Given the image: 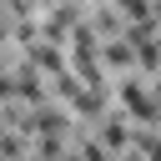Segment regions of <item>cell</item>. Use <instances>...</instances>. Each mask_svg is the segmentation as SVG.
I'll return each mask as SVG.
<instances>
[{"label":"cell","instance_id":"obj_2","mask_svg":"<svg viewBox=\"0 0 161 161\" xmlns=\"http://www.w3.org/2000/svg\"><path fill=\"white\" fill-rule=\"evenodd\" d=\"M126 116H111L106 126H101V136H106V146H126V126H121Z\"/></svg>","mask_w":161,"mask_h":161},{"label":"cell","instance_id":"obj_1","mask_svg":"<svg viewBox=\"0 0 161 161\" xmlns=\"http://www.w3.org/2000/svg\"><path fill=\"white\" fill-rule=\"evenodd\" d=\"M121 101H126V111H136L141 121H151V116H156V106H151V96H146V91H141L136 80H126V86H121Z\"/></svg>","mask_w":161,"mask_h":161},{"label":"cell","instance_id":"obj_7","mask_svg":"<svg viewBox=\"0 0 161 161\" xmlns=\"http://www.w3.org/2000/svg\"><path fill=\"white\" fill-rule=\"evenodd\" d=\"M131 161H136V156H131Z\"/></svg>","mask_w":161,"mask_h":161},{"label":"cell","instance_id":"obj_6","mask_svg":"<svg viewBox=\"0 0 161 161\" xmlns=\"http://www.w3.org/2000/svg\"><path fill=\"white\" fill-rule=\"evenodd\" d=\"M70 161H80V156H70Z\"/></svg>","mask_w":161,"mask_h":161},{"label":"cell","instance_id":"obj_4","mask_svg":"<svg viewBox=\"0 0 161 161\" xmlns=\"http://www.w3.org/2000/svg\"><path fill=\"white\" fill-rule=\"evenodd\" d=\"M86 161H106V151H101L96 141H86Z\"/></svg>","mask_w":161,"mask_h":161},{"label":"cell","instance_id":"obj_3","mask_svg":"<svg viewBox=\"0 0 161 161\" xmlns=\"http://www.w3.org/2000/svg\"><path fill=\"white\" fill-rule=\"evenodd\" d=\"M106 60H121V65H126V60H131V50H126V45H106Z\"/></svg>","mask_w":161,"mask_h":161},{"label":"cell","instance_id":"obj_5","mask_svg":"<svg viewBox=\"0 0 161 161\" xmlns=\"http://www.w3.org/2000/svg\"><path fill=\"white\" fill-rule=\"evenodd\" d=\"M0 40H5V25H0Z\"/></svg>","mask_w":161,"mask_h":161}]
</instances>
